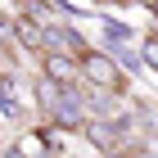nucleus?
<instances>
[{
    "mask_svg": "<svg viewBox=\"0 0 158 158\" xmlns=\"http://www.w3.org/2000/svg\"><path fill=\"white\" fill-rule=\"evenodd\" d=\"M81 77H86V90H99V95H113V90H127V73L118 68L109 50H86L81 59Z\"/></svg>",
    "mask_w": 158,
    "mask_h": 158,
    "instance_id": "nucleus-1",
    "label": "nucleus"
},
{
    "mask_svg": "<svg viewBox=\"0 0 158 158\" xmlns=\"http://www.w3.org/2000/svg\"><path fill=\"white\" fill-rule=\"evenodd\" d=\"M41 73H45V81H54V86H81V63L68 59V54H54V50H45Z\"/></svg>",
    "mask_w": 158,
    "mask_h": 158,
    "instance_id": "nucleus-2",
    "label": "nucleus"
},
{
    "mask_svg": "<svg viewBox=\"0 0 158 158\" xmlns=\"http://www.w3.org/2000/svg\"><path fill=\"white\" fill-rule=\"evenodd\" d=\"M45 50L68 54V59H81V54H86V41H81V32H77V27H68V23H50V27H45Z\"/></svg>",
    "mask_w": 158,
    "mask_h": 158,
    "instance_id": "nucleus-3",
    "label": "nucleus"
},
{
    "mask_svg": "<svg viewBox=\"0 0 158 158\" xmlns=\"http://www.w3.org/2000/svg\"><path fill=\"white\" fill-rule=\"evenodd\" d=\"M86 131V140H90V145L99 149V154H118V145H122V135H118V122L113 118H90L81 127Z\"/></svg>",
    "mask_w": 158,
    "mask_h": 158,
    "instance_id": "nucleus-4",
    "label": "nucleus"
},
{
    "mask_svg": "<svg viewBox=\"0 0 158 158\" xmlns=\"http://www.w3.org/2000/svg\"><path fill=\"white\" fill-rule=\"evenodd\" d=\"M14 149H18L23 158H50V135H45V127H41V131H23Z\"/></svg>",
    "mask_w": 158,
    "mask_h": 158,
    "instance_id": "nucleus-5",
    "label": "nucleus"
},
{
    "mask_svg": "<svg viewBox=\"0 0 158 158\" xmlns=\"http://www.w3.org/2000/svg\"><path fill=\"white\" fill-rule=\"evenodd\" d=\"M0 118H23V104H18V81H14L9 73L0 77Z\"/></svg>",
    "mask_w": 158,
    "mask_h": 158,
    "instance_id": "nucleus-6",
    "label": "nucleus"
},
{
    "mask_svg": "<svg viewBox=\"0 0 158 158\" xmlns=\"http://www.w3.org/2000/svg\"><path fill=\"white\" fill-rule=\"evenodd\" d=\"M104 36H109V45L118 50L122 41H131V27H127V23H113V18H104Z\"/></svg>",
    "mask_w": 158,
    "mask_h": 158,
    "instance_id": "nucleus-7",
    "label": "nucleus"
},
{
    "mask_svg": "<svg viewBox=\"0 0 158 158\" xmlns=\"http://www.w3.org/2000/svg\"><path fill=\"white\" fill-rule=\"evenodd\" d=\"M113 59H118V68H140V54H135V50H127V45L113 50Z\"/></svg>",
    "mask_w": 158,
    "mask_h": 158,
    "instance_id": "nucleus-8",
    "label": "nucleus"
},
{
    "mask_svg": "<svg viewBox=\"0 0 158 158\" xmlns=\"http://www.w3.org/2000/svg\"><path fill=\"white\" fill-rule=\"evenodd\" d=\"M140 63H149V68L158 73V36H149V41H145V50H140Z\"/></svg>",
    "mask_w": 158,
    "mask_h": 158,
    "instance_id": "nucleus-9",
    "label": "nucleus"
},
{
    "mask_svg": "<svg viewBox=\"0 0 158 158\" xmlns=\"http://www.w3.org/2000/svg\"><path fill=\"white\" fill-rule=\"evenodd\" d=\"M149 18H154V36H158V0L149 5Z\"/></svg>",
    "mask_w": 158,
    "mask_h": 158,
    "instance_id": "nucleus-10",
    "label": "nucleus"
},
{
    "mask_svg": "<svg viewBox=\"0 0 158 158\" xmlns=\"http://www.w3.org/2000/svg\"><path fill=\"white\" fill-rule=\"evenodd\" d=\"M109 158H122V149H118V154H109Z\"/></svg>",
    "mask_w": 158,
    "mask_h": 158,
    "instance_id": "nucleus-11",
    "label": "nucleus"
}]
</instances>
